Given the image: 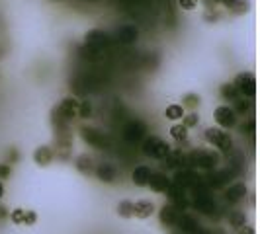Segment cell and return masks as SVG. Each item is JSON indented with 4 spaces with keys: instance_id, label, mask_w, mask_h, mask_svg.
Masks as SVG:
<instances>
[{
    "instance_id": "obj_1",
    "label": "cell",
    "mask_w": 260,
    "mask_h": 234,
    "mask_svg": "<svg viewBox=\"0 0 260 234\" xmlns=\"http://www.w3.org/2000/svg\"><path fill=\"white\" fill-rule=\"evenodd\" d=\"M188 164H192L194 168H200V170H213L219 164V154L213 150L198 148L188 154Z\"/></svg>"
},
{
    "instance_id": "obj_2",
    "label": "cell",
    "mask_w": 260,
    "mask_h": 234,
    "mask_svg": "<svg viewBox=\"0 0 260 234\" xmlns=\"http://www.w3.org/2000/svg\"><path fill=\"white\" fill-rule=\"evenodd\" d=\"M168 152H170V146L164 141H160L158 137H147L143 141V154L153 160H164L168 156Z\"/></svg>"
},
{
    "instance_id": "obj_3",
    "label": "cell",
    "mask_w": 260,
    "mask_h": 234,
    "mask_svg": "<svg viewBox=\"0 0 260 234\" xmlns=\"http://www.w3.org/2000/svg\"><path fill=\"white\" fill-rule=\"evenodd\" d=\"M206 141H208L209 145H213L215 148H219V150H223V152H227V150H231V146H233V139H231V135L229 133H225L223 129H219V127H209L206 129Z\"/></svg>"
},
{
    "instance_id": "obj_4",
    "label": "cell",
    "mask_w": 260,
    "mask_h": 234,
    "mask_svg": "<svg viewBox=\"0 0 260 234\" xmlns=\"http://www.w3.org/2000/svg\"><path fill=\"white\" fill-rule=\"evenodd\" d=\"M233 86L237 88V92L245 98H255V92H257V80H255V74L253 72H241L237 74Z\"/></svg>"
},
{
    "instance_id": "obj_5",
    "label": "cell",
    "mask_w": 260,
    "mask_h": 234,
    "mask_svg": "<svg viewBox=\"0 0 260 234\" xmlns=\"http://www.w3.org/2000/svg\"><path fill=\"white\" fill-rule=\"evenodd\" d=\"M53 112L61 117L63 121L71 123V121L76 117V112H78V100L69 96V98H65L57 108H53Z\"/></svg>"
},
{
    "instance_id": "obj_6",
    "label": "cell",
    "mask_w": 260,
    "mask_h": 234,
    "mask_svg": "<svg viewBox=\"0 0 260 234\" xmlns=\"http://www.w3.org/2000/svg\"><path fill=\"white\" fill-rule=\"evenodd\" d=\"M80 137L86 145L94 146V148H106L108 146V139H106L104 133H100L98 129H92V127H82L80 129Z\"/></svg>"
},
{
    "instance_id": "obj_7",
    "label": "cell",
    "mask_w": 260,
    "mask_h": 234,
    "mask_svg": "<svg viewBox=\"0 0 260 234\" xmlns=\"http://www.w3.org/2000/svg\"><path fill=\"white\" fill-rule=\"evenodd\" d=\"M213 117H215V121H217V125H219L221 129H231V127L237 125V114H235L233 108H229V106H219V108H215Z\"/></svg>"
},
{
    "instance_id": "obj_8",
    "label": "cell",
    "mask_w": 260,
    "mask_h": 234,
    "mask_svg": "<svg viewBox=\"0 0 260 234\" xmlns=\"http://www.w3.org/2000/svg\"><path fill=\"white\" fill-rule=\"evenodd\" d=\"M158 219H160V223L164 225V227H174V225H178V209L174 207V205H170V203H164L162 207H160V211H158Z\"/></svg>"
},
{
    "instance_id": "obj_9",
    "label": "cell",
    "mask_w": 260,
    "mask_h": 234,
    "mask_svg": "<svg viewBox=\"0 0 260 234\" xmlns=\"http://www.w3.org/2000/svg\"><path fill=\"white\" fill-rule=\"evenodd\" d=\"M94 174L102 183H113L115 177H117V168L113 164H110V162H102V164H98L94 168Z\"/></svg>"
},
{
    "instance_id": "obj_10",
    "label": "cell",
    "mask_w": 260,
    "mask_h": 234,
    "mask_svg": "<svg viewBox=\"0 0 260 234\" xmlns=\"http://www.w3.org/2000/svg\"><path fill=\"white\" fill-rule=\"evenodd\" d=\"M147 185H149L153 191H156V193H164V191L168 189V185H170V177L164 174V172H151Z\"/></svg>"
},
{
    "instance_id": "obj_11",
    "label": "cell",
    "mask_w": 260,
    "mask_h": 234,
    "mask_svg": "<svg viewBox=\"0 0 260 234\" xmlns=\"http://www.w3.org/2000/svg\"><path fill=\"white\" fill-rule=\"evenodd\" d=\"M245 195H247V185H245L243 181L229 185L227 191H225V199H227V203H239L241 199H245Z\"/></svg>"
},
{
    "instance_id": "obj_12",
    "label": "cell",
    "mask_w": 260,
    "mask_h": 234,
    "mask_svg": "<svg viewBox=\"0 0 260 234\" xmlns=\"http://www.w3.org/2000/svg\"><path fill=\"white\" fill-rule=\"evenodd\" d=\"M143 133H145V127H143L139 121H131V123L123 129V139L129 141V143H135V141H139V139L143 137Z\"/></svg>"
},
{
    "instance_id": "obj_13",
    "label": "cell",
    "mask_w": 260,
    "mask_h": 234,
    "mask_svg": "<svg viewBox=\"0 0 260 234\" xmlns=\"http://www.w3.org/2000/svg\"><path fill=\"white\" fill-rule=\"evenodd\" d=\"M155 213V205H153V201H135L133 203V217H137V219H149L151 215Z\"/></svg>"
},
{
    "instance_id": "obj_14",
    "label": "cell",
    "mask_w": 260,
    "mask_h": 234,
    "mask_svg": "<svg viewBox=\"0 0 260 234\" xmlns=\"http://www.w3.org/2000/svg\"><path fill=\"white\" fill-rule=\"evenodd\" d=\"M34 160L39 168H47L53 160V150L51 146H37L34 152Z\"/></svg>"
},
{
    "instance_id": "obj_15",
    "label": "cell",
    "mask_w": 260,
    "mask_h": 234,
    "mask_svg": "<svg viewBox=\"0 0 260 234\" xmlns=\"http://www.w3.org/2000/svg\"><path fill=\"white\" fill-rule=\"evenodd\" d=\"M149 176H151V168H149V166H137V168L131 172V181H133L137 187H147Z\"/></svg>"
},
{
    "instance_id": "obj_16",
    "label": "cell",
    "mask_w": 260,
    "mask_h": 234,
    "mask_svg": "<svg viewBox=\"0 0 260 234\" xmlns=\"http://www.w3.org/2000/svg\"><path fill=\"white\" fill-rule=\"evenodd\" d=\"M74 166H76V170H78L80 174H84V176L94 172V160H92V156H88V154H80V156L74 160Z\"/></svg>"
},
{
    "instance_id": "obj_17",
    "label": "cell",
    "mask_w": 260,
    "mask_h": 234,
    "mask_svg": "<svg viewBox=\"0 0 260 234\" xmlns=\"http://www.w3.org/2000/svg\"><path fill=\"white\" fill-rule=\"evenodd\" d=\"M225 8H229L231 12H235V14H243V12H247V8H249V2L247 0H219Z\"/></svg>"
},
{
    "instance_id": "obj_18",
    "label": "cell",
    "mask_w": 260,
    "mask_h": 234,
    "mask_svg": "<svg viewBox=\"0 0 260 234\" xmlns=\"http://www.w3.org/2000/svg\"><path fill=\"white\" fill-rule=\"evenodd\" d=\"M106 39H108L106 33L94 29V31H90V33L86 35V45H88V47H102L106 43Z\"/></svg>"
},
{
    "instance_id": "obj_19",
    "label": "cell",
    "mask_w": 260,
    "mask_h": 234,
    "mask_svg": "<svg viewBox=\"0 0 260 234\" xmlns=\"http://www.w3.org/2000/svg\"><path fill=\"white\" fill-rule=\"evenodd\" d=\"M164 117H166L168 121H178V119L184 117V108H182L180 104H170V106L164 110Z\"/></svg>"
},
{
    "instance_id": "obj_20",
    "label": "cell",
    "mask_w": 260,
    "mask_h": 234,
    "mask_svg": "<svg viewBox=\"0 0 260 234\" xmlns=\"http://www.w3.org/2000/svg\"><path fill=\"white\" fill-rule=\"evenodd\" d=\"M229 225H231L235 231L243 229V227L247 225V215H245L243 211H233V213L229 215Z\"/></svg>"
},
{
    "instance_id": "obj_21",
    "label": "cell",
    "mask_w": 260,
    "mask_h": 234,
    "mask_svg": "<svg viewBox=\"0 0 260 234\" xmlns=\"http://www.w3.org/2000/svg\"><path fill=\"white\" fill-rule=\"evenodd\" d=\"M168 133H170V137H172L174 141H178V143H182V141H186V139H188V129H186L182 123L172 125Z\"/></svg>"
},
{
    "instance_id": "obj_22",
    "label": "cell",
    "mask_w": 260,
    "mask_h": 234,
    "mask_svg": "<svg viewBox=\"0 0 260 234\" xmlns=\"http://www.w3.org/2000/svg\"><path fill=\"white\" fill-rule=\"evenodd\" d=\"M219 94H221V98H223V100H227V102H235V100L239 98V92H237V88H235L233 84H229V82L221 86Z\"/></svg>"
},
{
    "instance_id": "obj_23",
    "label": "cell",
    "mask_w": 260,
    "mask_h": 234,
    "mask_svg": "<svg viewBox=\"0 0 260 234\" xmlns=\"http://www.w3.org/2000/svg\"><path fill=\"white\" fill-rule=\"evenodd\" d=\"M117 215L121 219H131L133 217V203L131 201H119L117 203Z\"/></svg>"
},
{
    "instance_id": "obj_24",
    "label": "cell",
    "mask_w": 260,
    "mask_h": 234,
    "mask_svg": "<svg viewBox=\"0 0 260 234\" xmlns=\"http://www.w3.org/2000/svg\"><path fill=\"white\" fill-rule=\"evenodd\" d=\"M200 102H202V98H200L198 94H186V96H184V104H182V108H184V110H186V108L194 110V108L200 106Z\"/></svg>"
},
{
    "instance_id": "obj_25",
    "label": "cell",
    "mask_w": 260,
    "mask_h": 234,
    "mask_svg": "<svg viewBox=\"0 0 260 234\" xmlns=\"http://www.w3.org/2000/svg\"><path fill=\"white\" fill-rule=\"evenodd\" d=\"M92 114V104L90 102H78V112H76V116L82 117V119H88Z\"/></svg>"
},
{
    "instance_id": "obj_26",
    "label": "cell",
    "mask_w": 260,
    "mask_h": 234,
    "mask_svg": "<svg viewBox=\"0 0 260 234\" xmlns=\"http://www.w3.org/2000/svg\"><path fill=\"white\" fill-rule=\"evenodd\" d=\"M10 221L14 225H24L26 223V209H14L10 215Z\"/></svg>"
},
{
    "instance_id": "obj_27",
    "label": "cell",
    "mask_w": 260,
    "mask_h": 234,
    "mask_svg": "<svg viewBox=\"0 0 260 234\" xmlns=\"http://www.w3.org/2000/svg\"><path fill=\"white\" fill-rule=\"evenodd\" d=\"M249 108H251V102H245V100L237 98V100H235V108H233V112L239 116V114H247Z\"/></svg>"
},
{
    "instance_id": "obj_28",
    "label": "cell",
    "mask_w": 260,
    "mask_h": 234,
    "mask_svg": "<svg viewBox=\"0 0 260 234\" xmlns=\"http://www.w3.org/2000/svg\"><path fill=\"white\" fill-rule=\"evenodd\" d=\"M184 119V127L186 129H192V127H198V123H200V117H198V114H188V116L182 117Z\"/></svg>"
},
{
    "instance_id": "obj_29",
    "label": "cell",
    "mask_w": 260,
    "mask_h": 234,
    "mask_svg": "<svg viewBox=\"0 0 260 234\" xmlns=\"http://www.w3.org/2000/svg\"><path fill=\"white\" fill-rule=\"evenodd\" d=\"M178 6L186 12H192V10L198 8V0H178Z\"/></svg>"
},
{
    "instance_id": "obj_30",
    "label": "cell",
    "mask_w": 260,
    "mask_h": 234,
    "mask_svg": "<svg viewBox=\"0 0 260 234\" xmlns=\"http://www.w3.org/2000/svg\"><path fill=\"white\" fill-rule=\"evenodd\" d=\"M36 219H37V217H36L34 211H26V223H24V225H26V227H32V225L36 223Z\"/></svg>"
},
{
    "instance_id": "obj_31",
    "label": "cell",
    "mask_w": 260,
    "mask_h": 234,
    "mask_svg": "<svg viewBox=\"0 0 260 234\" xmlns=\"http://www.w3.org/2000/svg\"><path fill=\"white\" fill-rule=\"evenodd\" d=\"M10 174H12L10 164H0V177H10Z\"/></svg>"
},
{
    "instance_id": "obj_32",
    "label": "cell",
    "mask_w": 260,
    "mask_h": 234,
    "mask_svg": "<svg viewBox=\"0 0 260 234\" xmlns=\"http://www.w3.org/2000/svg\"><path fill=\"white\" fill-rule=\"evenodd\" d=\"M239 234H255V227H251V225H245L243 229H239L237 231Z\"/></svg>"
},
{
    "instance_id": "obj_33",
    "label": "cell",
    "mask_w": 260,
    "mask_h": 234,
    "mask_svg": "<svg viewBox=\"0 0 260 234\" xmlns=\"http://www.w3.org/2000/svg\"><path fill=\"white\" fill-rule=\"evenodd\" d=\"M2 193H4V187H2V183H0V197H2Z\"/></svg>"
}]
</instances>
